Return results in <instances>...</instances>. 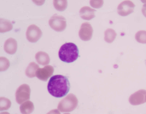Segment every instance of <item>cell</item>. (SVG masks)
Here are the masks:
<instances>
[{"instance_id": "obj_1", "label": "cell", "mask_w": 146, "mask_h": 114, "mask_svg": "<svg viewBox=\"0 0 146 114\" xmlns=\"http://www.w3.org/2000/svg\"><path fill=\"white\" fill-rule=\"evenodd\" d=\"M68 78L61 75L52 76L48 83L47 88L49 93L57 98L62 97L68 94L70 88Z\"/></svg>"}, {"instance_id": "obj_2", "label": "cell", "mask_w": 146, "mask_h": 114, "mask_svg": "<svg viewBox=\"0 0 146 114\" xmlns=\"http://www.w3.org/2000/svg\"><path fill=\"white\" fill-rule=\"evenodd\" d=\"M58 56L62 61L70 63L76 61L79 56V50L77 45L74 43H66L60 47Z\"/></svg>"}, {"instance_id": "obj_3", "label": "cell", "mask_w": 146, "mask_h": 114, "mask_svg": "<svg viewBox=\"0 0 146 114\" xmlns=\"http://www.w3.org/2000/svg\"><path fill=\"white\" fill-rule=\"evenodd\" d=\"M48 24L50 27L57 31L63 30L66 26V20L63 16L54 14L50 18Z\"/></svg>"}, {"instance_id": "obj_4", "label": "cell", "mask_w": 146, "mask_h": 114, "mask_svg": "<svg viewBox=\"0 0 146 114\" xmlns=\"http://www.w3.org/2000/svg\"><path fill=\"white\" fill-rule=\"evenodd\" d=\"M42 34L41 30L34 24L29 25L26 32L27 39L31 43H35L38 41L41 37Z\"/></svg>"}, {"instance_id": "obj_5", "label": "cell", "mask_w": 146, "mask_h": 114, "mask_svg": "<svg viewBox=\"0 0 146 114\" xmlns=\"http://www.w3.org/2000/svg\"><path fill=\"white\" fill-rule=\"evenodd\" d=\"M130 103L134 105L143 104L146 102V90L140 89L131 94L129 97Z\"/></svg>"}, {"instance_id": "obj_6", "label": "cell", "mask_w": 146, "mask_h": 114, "mask_svg": "<svg viewBox=\"0 0 146 114\" xmlns=\"http://www.w3.org/2000/svg\"><path fill=\"white\" fill-rule=\"evenodd\" d=\"M135 5L130 1H124L118 5L117 11L118 14L122 16H125L132 13L133 11Z\"/></svg>"}, {"instance_id": "obj_7", "label": "cell", "mask_w": 146, "mask_h": 114, "mask_svg": "<svg viewBox=\"0 0 146 114\" xmlns=\"http://www.w3.org/2000/svg\"><path fill=\"white\" fill-rule=\"evenodd\" d=\"M54 71L53 67L50 65H48L43 68H38L36 72V75L39 79L46 81L53 74Z\"/></svg>"}, {"instance_id": "obj_8", "label": "cell", "mask_w": 146, "mask_h": 114, "mask_svg": "<svg viewBox=\"0 0 146 114\" xmlns=\"http://www.w3.org/2000/svg\"><path fill=\"white\" fill-rule=\"evenodd\" d=\"M92 29L90 24L88 22L83 23L80 31V36L84 40L90 39L92 36Z\"/></svg>"}, {"instance_id": "obj_9", "label": "cell", "mask_w": 146, "mask_h": 114, "mask_svg": "<svg viewBox=\"0 0 146 114\" xmlns=\"http://www.w3.org/2000/svg\"><path fill=\"white\" fill-rule=\"evenodd\" d=\"M17 41L13 38H10L5 42L4 48L5 51L7 53L12 54L16 51L17 49Z\"/></svg>"}, {"instance_id": "obj_10", "label": "cell", "mask_w": 146, "mask_h": 114, "mask_svg": "<svg viewBox=\"0 0 146 114\" xmlns=\"http://www.w3.org/2000/svg\"><path fill=\"white\" fill-rule=\"evenodd\" d=\"M96 10L89 7L85 6L82 7L80 10V17L83 19L90 20L95 16V12Z\"/></svg>"}, {"instance_id": "obj_11", "label": "cell", "mask_w": 146, "mask_h": 114, "mask_svg": "<svg viewBox=\"0 0 146 114\" xmlns=\"http://www.w3.org/2000/svg\"><path fill=\"white\" fill-rule=\"evenodd\" d=\"M35 58L37 62L42 65L48 64L50 61L48 55L44 52L40 51L38 52L35 54Z\"/></svg>"}, {"instance_id": "obj_12", "label": "cell", "mask_w": 146, "mask_h": 114, "mask_svg": "<svg viewBox=\"0 0 146 114\" xmlns=\"http://www.w3.org/2000/svg\"><path fill=\"white\" fill-rule=\"evenodd\" d=\"M13 25L9 20L4 18L0 19V32L4 33L9 31L13 28Z\"/></svg>"}, {"instance_id": "obj_13", "label": "cell", "mask_w": 146, "mask_h": 114, "mask_svg": "<svg viewBox=\"0 0 146 114\" xmlns=\"http://www.w3.org/2000/svg\"><path fill=\"white\" fill-rule=\"evenodd\" d=\"M39 68L38 65L35 63L34 62H31L26 70V75L29 77L35 76L36 72Z\"/></svg>"}, {"instance_id": "obj_14", "label": "cell", "mask_w": 146, "mask_h": 114, "mask_svg": "<svg viewBox=\"0 0 146 114\" xmlns=\"http://www.w3.org/2000/svg\"><path fill=\"white\" fill-rule=\"evenodd\" d=\"M53 4L56 9L58 11H63L67 7V1L66 0H54Z\"/></svg>"}, {"instance_id": "obj_15", "label": "cell", "mask_w": 146, "mask_h": 114, "mask_svg": "<svg viewBox=\"0 0 146 114\" xmlns=\"http://www.w3.org/2000/svg\"><path fill=\"white\" fill-rule=\"evenodd\" d=\"M135 39L138 42L142 43H146V31L140 30L135 35Z\"/></svg>"}, {"instance_id": "obj_16", "label": "cell", "mask_w": 146, "mask_h": 114, "mask_svg": "<svg viewBox=\"0 0 146 114\" xmlns=\"http://www.w3.org/2000/svg\"><path fill=\"white\" fill-rule=\"evenodd\" d=\"M0 64H2V66H5V68H8L9 66V62L6 58L1 57H0Z\"/></svg>"}, {"instance_id": "obj_17", "label": "cell", "mask_w": 146, "mask_h": 114, "mask_svg": "<svg viewBox=\"0 0 146 114\" xmlns=\"http://www.w3.org/2000/svg\"><path fill=\"white\" fill-rule=\"evenodd\" d=\"M141 10L143 14L146 17V3L144 4L143 5Z\"/></svg>"}]
</instances>
